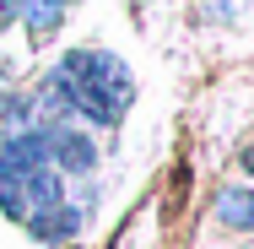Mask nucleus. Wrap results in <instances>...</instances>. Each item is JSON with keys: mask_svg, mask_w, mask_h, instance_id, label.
Masks as SVG:
<instances>
[{"mask_svg": "<svg viewBox=\"0 0 254 249\" xmlns=\"http://www.w3.org/2000/svg\"><path fill=\"white\" fill-rule=\"evenodd\" d=\"M27 114H33V108H27L22 98H0V136H5V141H11V136H22Z\"/></svg>", "mask_w": 254, "mask_h": 249, "instance_id": "5", "label": "nucleus"}, {"mask_svg": "<svg viewBox=\"0 0 254 249\" xmlns=\"http://www.w3.org/2000/svg\"><path fill=\"white\" fill-rule=\"evenodd\" d=\"M16 11H22V0H0V27H5V22H11Z\"/></svg>", "mask_w": 254, "mask_h": 249, "instance_id": "6", "label": "nucleus"}, {"mask_svg": "<svg viewBox=\"0 0 254 249\" xmlns=\"http://www.w3.org/2000/svg\"><path fill=\"white\" fill-rule=\"evenodd\" d=\"M216 217H222L227 228H244V233H254V195H249V190H222V200H216Z\"/></svg>", "mask_w": 254, "mask_h": 249, "instance_id": "4", "label": "nucleus"}, {"mask_svg": "<svg viewBox=\"0 0 254 249\" xmlns=\"http://www.w3.org/2000/svg\"><path fill=\"white\" fill-rule=\"evenodd\" d=\"M54 82L65 87L70 114H87V119H98V125H114V119L130 108V98H135L130 71H125L114 54H103V49L65 54V60L54 65Z\"/></svg>", "mask_w": 254, "mask_h": 249, "instance_id": "1", "label": "nucleus"}, {"mask_svg": "<svg viewBox=\"0 0 254 249\" xmlns=\"http://www.w3.org/2000/svg\"><path fill=\"white\" fill-rule=\"evenodd\" d=\"M44 147H49V163H60V168H70V173H87V168L98 163V147H92L87 136L65 130V125H54V130H44Z\"/></svg>", "mask_w": 254, "mask_h": 249, "instance_id": "2", "label": "nucleus"}, {"mask_svg": "<svg viewBox=\"0 0 254 249\" xmlns=\"http://www.w3.org/2000/svg\"><path fill=\"white\" fill-rule=\"evenodd\" d=\"M244 168H249V173H254V147H249V152H244Z\"/></svg>", "mask_w": 254, "mask_h": 249, "instance_id": "7", "label": "nucleus"}, {"mask_svg": "<svg viewBox=\"0 0 254 249\" xmlns=\"http://www.w3.org/2000/svg\"><path fill=\"white\" fill-rule=\"evenodd\" d=\"M27 228L44 239V244H60V239H70L76 228H81V211H70L65 200L60 206H49V211H38V217H27Z\"/></svg>", "mask_w": 254, "mask_h": 249, "instance_id": "3", "label": "nucleus"}]
</instances>
